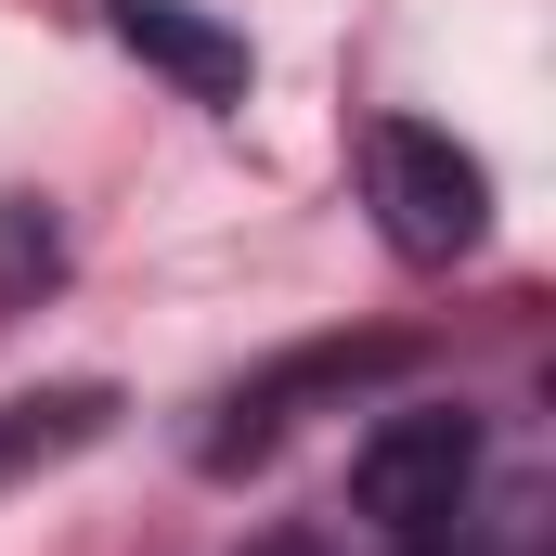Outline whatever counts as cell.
I'll use <instances>...</instances> for the list:
<instances>
[{
	"instance_id": "obj_1",
	"label": "cell",
	"mask_w": 556,
	"mask_h": 556,
	"mask_svg": "<svg viewBox=\"0 0 556 556\" xmlns=\"http://www.w3.org/2000/svg\"><path fill=\"white\" fill-rule=\"evenodd\" d=\"M363 194H376V233H389L415 273L479 260V233H492V168L453 130H427V117H376V130H363Z\"/></svg>"
},
{
	"instance_id": "obj_2",
	"label": "cell",
	"mask_w": 556,
	"mask_h": 556,
	"mask_svg": "<svg viewBox=\"0 0 556 556\" xmlns=\"http://www.w3.org/2000/svg\"><path fill=\"white\" fill-rule=\"evenodd\" d=\"M466 492H479V415L466 402H402L350 453V518L376 544H440L466 518Z\"/></svg>"
},
{
	"instance_id": "obj_3",
	"label": "cell",
	"mask_w": 556,
	"mask_h": 556,
	"mask_svg": "<svg viewBox=\"0 0 556 556\" xmlns=\"http://www.w3.org/2000/svg\"><path fill=\"white\" fill-rule=\"evenodd\" d=\"M402 363H415L402 337H311V350H285L273 376H247V389L220 402V427L194 440V453H207V466L233 479V466H260V453H273V440L311 415V402H350V389H376V376H402Z\"/></svg>"
},
{
	"instance_id": "obj_4",
	"label": "cell",
	"mask_w": 556,
	"mask_h": 556,
	"mask_svg": "<svg viewBox=\"0 0 556 556\" xmlns=\"http://www.w3.org/2000/svg\"><path fill=\"white\" fill-rule=\"evenodd\" d=\"M104 26L130 39L155 78H181L194 104H247V39H233V26H207L194 0H104Z\"/></svg>"
},
{
	"instance_id": "obj_5",
	"label": "cell",
	"mask_w": 556,
	"mask_h": 556,
	"mask_svg": "<svg viewBox=\"0 0 556 556\" xmlns=\"http://www.w3.org/2000/svg\"><path fill=\"white\" fill-rule=\"evenodd\" d=\"M104 427H117V389H91V376L78 389H13L0 402V492L39 479V466H65V453H91Z\"/></svg>"
},
{
	"instance_id": "obj_6",
	"label": "cell",
	"mask_w": 556,
	"mask_h": 556,
	"mask_svg": "<svg viewBox=\"0 0 556 556\" xmlns=\"http://www.w3.org/2000/svg\"><path fill=\"white\" fill-rule=\"evenodd\" d=\"M52 285V220H39V207H26V194H13V207H0V285Z\"/></svg>"
},
{
	"instance_id": "obj_7",
	"label": "cell",
	"mask_w": 556,
	"mask_h": 556,
	"mask_svg": "<svg viewBox=\"0 0 556 556\" xmlns=\"http://www.w3.org/2000/svg\"><path fill=\"white\" fill-rule=\"evenodd\" d=\"M402 556H479V544H453V531H440V544H402Z\"/></svg>"
}]
</instances>
